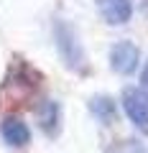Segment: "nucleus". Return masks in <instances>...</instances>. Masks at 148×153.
Instances as JSON below:
<instances>
[{
  "mask_svg": "<svg viewBox=\"0 0 148 153\" xmlns=\"http://www.w3.org/2000/svg\"><path fill=\"white\" fill-rule=\"evenodd\" d=\"M41 74L33 66H28L23 59H13L5 79L0 84V107L5 105H21L39 89Z\"/></svg>",
  "mask_w": 148,
  "mask_h": 153,
  "instance_id": "1",
  "label": "nucleus"
},
{
  "mask_svg": "<svg viewBox=\"0 0 148 153\" xmlns=\"http://www.w3.org/2000/svg\"><path fill=\"white\" fill-rule=\"evenodd\" d=\"M54 44H56V51H59V59L64 61V66L69 71H74V74H87L89 71L87 51H84L74 26L64 18L54 21Z\"/></svg>",
  "mask_w": 148,
  "mask_h": 153,
  "instance_id": "2",
  "label": "nucleus"
},
{
  "mask_svg": "<svg viewBox=\"0 0 148 153\" xmlns=\"http://www.w3.org/2000/svg\"><path fill=\"white\" fill-rule=\"evenodd\" d=\"M120 100H123V110H125V115L130 117V123L143 133V135H148V100L141 94V89L125 87Z\"/></svg>",
  "mask_w": 148,
  "mask_h": 153,
  "instance_id": "3",
  "label": "nucleus"
},
{
  "mask_svg": "<svg viewBox=\"0 0 148 153\" xmlns=\"http://www.w3.org/2000/svg\"><path fill=\"white\" fill-rule=\"evenodd\" d=\"M141 64V49L133 41H118L110 49V66L118 74H133Z\"/></svg>",
  "mask_w": 148,
  "mask_h": 153,
  "instance_id": "4",
  "label": "nucleus"
},
{
  "mask_svg": "<svg viewBox=\"0 0 148 153\" xmlns=\"http://www.w3.org/2000/svg\"><path fill=\"white\" fill-rule=\"evenodd\" d=\"M36 120L46 138H56L61 133V105L56 100H44L36 107Z\"/></svg>",
  "mask_w": 148,
  "mask_h": 153,
  "instance_id": "5",
  "label": "nucleus"
},
{
  "mask_svg": "<svg viewBox=\"0 0 148 153\" xmlns=\"http://www.w3.org/2000/svg\"><path fill=\"white\" fill-rule=\"evenodd\" d=\"M0 138L13 148H23L31 140V130H28V125L18 115H8L5 120L0 123Z\"/></svg>",
  "mask_w": 148,
  "mask_h": 153,
  "instance_id": "6",
  "label": "nucleus"
},
{
  "mask_svg": "<svg viewBox=\"0 0 148 153\" xmlns=\"http://www.w3.org/2000/svg\"><path fill=\"white\" fill-rule=\"evenodd\" d=\"M97 10L110 26H125L133 16L130 0H97Z\"/></svg>",
  "mask_w": 148,
  "mask_h": 153,
  "instance_id": "7",
  "label": "nucleus"
},
{
  "mask_svg": "<svg viewBox=\"0 0 148 153\" xmlns=\"http://www.w3.org/2000/svg\"><path fill=\"white\" fill-rule=\"evenodd\" d=\"M89 112L102 125H112L118 120V102L107 94H94V97H89Z\"/></svg>",
  "mask_w": 148,
  "mask_h": 153,
  "instance_id": "8",
  "label": "nucleus"
},
{
  "mask_svg": "<svg viewBox=\"0 0 148 153\" xmlns=\"http://www.w3.org/2000/svg\"><path fill=\"white\" fill-rule=\"evenodd\" d=\"M105 153H148V148L143 146V143H138V140H118V143H112V146L107 148Z\"/></svg>",
  "mask_w": 148,
  "mask_h": 153,
  "instance_id": "9",
  "label": "nucleus"
},
{
  "mask_svg": "<svg viewBox=\"0 0 148 153\" xmlns=\"http://www.w3.org/2000/svg\"><path fill=\"white\" fill-rule=\"evenodd\" d=\"M141 94L148 100V61L143 64V69H141Z\"/></svg>",
  "mask_w": 148,
  "mask_h": 153,
  "instance_id": "10",
  "label": "nucleus"
},
{
  "mask_svg": "<svg viewBox=\"0 0 148 153\" xmlns=\"http://www.w3.org/2000/svg\"><path fill=\"white\" fill-rule=\"evenodd\" d=\"M146 10H148V0H146Z\"/></svg>",
  "mask_w": 148,
  "mask_h": 153,
  "instance_id": "11",
  "label": "nucleus"
}]
</instances>
